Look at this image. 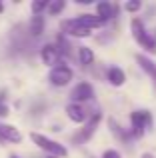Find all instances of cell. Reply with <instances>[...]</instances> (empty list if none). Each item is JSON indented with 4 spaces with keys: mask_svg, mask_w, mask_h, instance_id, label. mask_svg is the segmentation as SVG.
<instances>
[{
    "mask_svg": "<svg viewBox=\"0 0 156 158\" xmlns=\"http://www.w3.org/2000/svg\"><path fill=\"white\" fill-rule=\"evenodd\" d=\"M50 158H54V156H50Z\"/></svg>",
    "mask_w": 156,
    "mask_h": 158,
    "instance_id": "27",
    "label": "cell"
},
{
    "mask_svg": "<svg viewBox=\"0 0 156 158\" xmlns=\"http://www.w3.org/2000/svg\"><path fill=\"white\" fill-rule=\"evenodd\" d=\"M70 98H72V102H74V104H78V102H86V100H92V98H94V86L90 84V82H80V84H76L74 88H72Z\"/></svg>",
    "mask_w": 156,
    "mask_h": 158,
    "instance_id": "4",
    "label": "cell"
},
{
    "mask_svg": "<svg viewBox=\"0 0 156 158\" xmlns=\"http://www.w3.org/2000/svg\"><path fill=\"white\" fill-rule=\"evenodd\" d=\"M0 138L6 140V142H16V144H18L20 140H22V134H20V130L16 126L0 122Z\"/></svg>",
    "mask_w": 156,
    "mask_h": 158,
    "instance_id": "7",
    "label": "cell"
},
{
    "mask_svg": "<svg viewBox=\"0 0 156 158\" xmlns=\"http://www.w3.org/2000/svg\"><path fill=\"white\" fill-rule=\"evenodd\" d=\"M8 114V106L4 102H0V116H6Z\"/></svg>",
    "mask_w": 156,
    "mask_h": 158,
    "instance_id": "22",
    "label": "cell"
},
{
    "mask_svg": "<svg viewBox=\"0 0 156 158\" xmlns=\"http://www.w3.org/2000/svg\"><path fill=\"white\" fill-rule=\"evenodd\" d=\"M64 6H66V2H64V0H54V2H48V14H50V16L60 14V12L64 10Z\"/></svg>",
    "mask_w": 156,
    "mask_h": 158,
    "instance_id": "18",
    "label": "cell"
},
{
    "mask_svg": "<svg viewBox=\"0 0 156 158\" xmlns=\"http://www.w3.org/2000/svg\"><path fill=\"white\" fill-rule=\"evenodd\" d=\"M138 42L142 44V48H144V50H148V52H152V54L156 52V40L150 34H144L140 40H138Z\"/></svg>",
    "mask_w": 156,
    "mask_h": 158,
    "instance_id": "17",
    "label": "cell"
},
{
    "mask_svg": "<svg viewBox=\"0 0 156 158\" xmlns=\"http://www.w3.org/2000/svg\"><path fill=\"white\" fill-rule=\"evenodd\" d=\"M102 158H122V156H120V152H116V150H106L104 154H102Z\"/></svg>",
    "mask_w": 156,
    "mask_h": 158,
    "instance_id": "21",
    "label": "cell"
},
{
    "mask_svg": "<svg viewBox=\"0 0 156 158\" xmlns=\"http://www.w3.org/2000/svg\"><path fill=\"white\" fill-rule=\"evenodd\" d=\"M116 10H118L116 4H110V2H106V0L96 4V16L102 22H106L108 18H114V16H116Z\"/></svg>",
    "mask_w": 156,
    "mask_h": 158,
    "instance_id": "8",
    "label": "cell"
},
{
    "mask_svg": "<svg viewBox=\"0 0 156 158\" xmlns=\"http://www.w3.org/2000/svg\"><path fill=\"white\" fill-rule=\"evenodd\" d=\"M100 118H102V114H100V112H96V114L90 118V122L86 124L84 128H82V132L78 134V138H76V140H88L90 136L94 134V130H96V126H98V122H100Z\"/></svg>",
    "mask_w": 156,
    "mask_h": 158,
    "instance_id": "10",
    "label": "cell"
},
{
    "mask_svg": "<svg viewBox=\"0 0 156 158\" xmlns=\"http://www.w3.org/2000/svg\"><path fill=\"white\" fill-rule=\"evenodd\" d=\"M40 58H42L44 64H48V66L54 68V66L58 64V60H60L58 46H54V44H44L42 50H40Z\"/></svg>",
    "mask_w": 156,
    "mask_h": 158,
    "instance_id": "5",
    "label": "cell"
},
{
    "mask_svg": "<svg viewBox=\"0 0 156 158\" xmlns=\"http://www.w3.org/2000/svg\"><path fill=\"white\" fill-rule=\"evenodd\" d=\"M62 30L66 32V34L74 36V38H86V36H90V32H92V30H88V28L80 26L76 20H64L62 22Z\"/></svg>",
    "mask_w": 156,
    "mask_h": 158,
    "instance_id": "6",
    "label": "cell"
},
{
    "mask_svg": "<svg viewBox=\"0 0 156 158\" xmlns=\"http://www.w3.org/2000/svg\"><path fill=\"white\" fill-rule=\"evenodd\" d=\"M10 158H18V156H16V154H12V156H10Z\"/></svg>",
    "mask_w": 156,
    "mask_h": 158,
    "instance_id": "26",
    "label": "cell"
},
{
    "mask_svg": "<svg viewBox=\"0 0 156 158\" xmlns=\"http://www.w3.org/2000/svg\"><path fill=\"white\" fill-rule=\"evenodd\" d=\"M72 78H74V72H72V68L66 66V64H56L54 68L50 70V74H48V80L54 86H66Z\"/></svg>",
    "mask_w": 156,
    "mask_h": 158,
    "instance_id": "3",
    "label": "cell"
},
{
    "mask_svg": "<svg viewBox=\"0 0 156 158\" xmlns=\"http://www.w3.org/2000/svg\"><path fill=\"white\" fill-rule=\"evenodd\" d=\"M142 158H154V156L150 154V152H144V154H142Z\"/></svg>",
    "mask_w": 156,
    "mask_h": 158,
    "instance_id": "23",
    "label": "cell"
},
{
    "mask_svg": "<svg viewBox=\"0 0 156 158\" xmlns=\"http://www.w3.org/2000/svg\"><path fill=\"white\" fill-rule=\"evenodd\" d=\"M74 20L80 24V26L88 28V30H92V28H100L102 24H104L96 14H80V16H78V18H74Z\"/></svg>",
    "mask_w": 156,
    "mask_h": 158,
    "instance_id": "9",
    "label": "cell"
},
{
    "mask_svg": "<svg viewBox=\"0 0 156 158\" xmlns=\"http://www.w3.org/2000/svg\"><path fill=\"white\" fill-rule=\"evenodd\" d=\"M124 8H126L128 12H138V10L142 8V2H138V0H130V2L124 4Z\"/></svg>",
    "mask_w": 156,
    "mask_h": 158,
    "instance_id": "20",
    "label": "cell"
},
{
    "mask_svg": "<svg viewBox=\"0 0 156 158\" xmlns=\"http://www.w3.org/2000/svg\"><path fill=\"white\" fill-rule=\"evenodd\" d=\"M136 60H138V64L142 66V70H144V72H148L150 76H152V74L156 72V64H154L152 60H150L148 56H144V54H138Z\"/></svg>",
    "mask_w": 156,
    "mask_h": 158,
    "instance_id": "14",
    "label": "cell"
},
{
    "mask_svg": "<svg viewBox=\"0 0 156 158\" xmlns=\"http://www.w3.org/2000/svg\"><path fill=\"white\" fill-rule=\"evenodd\" d=\"M48 8V0H38V2H32V12L34 16H40V12Z\"/></svg>",
    "mask_w": 156,
    "mask_h": 158,
    "instance_id": "19",
    "label": "cell"
},
{
    "mask_svg": "<svg viewBox=\"0 0 156 158\" xmlns=\"http://www.w3.org/2000/svg\"><path fill=\"white\" fill-rule=\"evenodd\" d=\"M44 32V18L42 16H32L30 20V34L32 36H40Z\"/></svg>",
    "mask_w": 156,
    "mask_h": 158,
    "instance_id": "13",
    "label": "cell"
},
{
    "mask_svg": "<svg viewBox=\"0 0 156 158\" xmlns=\"http://www.w3.org/2000/svg\"><path fill=\"white\" fill-rule=\"evenodd\" d=\"M66 114H68V118H70L72 122H78V124L86 120V110L80 104H74V102H70V104L66 106Z\"/></svg>",
    "mask_w": 156,
    "mask_h": 158,
    "instance_id": "11",
    "label": "cell"
},
{
    "mask_svg": "<svg viewBox=\"0 0 156 158\" xmlns=\"http://www.w3.org/2000/svg\"><path fill=\"white\" fill-rule=\"evenodd\" d=\"M130 30H132V36H134L136 40H140L142 36L146 34L144 24H142V20H138V18H132V22H130Z\"/></svg>",
    "mask_w": 156,
    "mask_h": 158,
    "instance_id": "16",
    "label": "cell"
},
{
    "mask_svg": "<svg viewBox=\"0 0 156 158\" xmlns=\"http://www.w3.org/2000/svg\"><path fill=\"white\" fill-rule=\"evenodd\" d=\"M78 58H80V62L84 66H88V64L94 62V52L90 50L88 46H80V48H78Z\"/></svg>",
    "mask_w": 156,
    "mask_h": 158,
    "instance_id": "15",
    "label": "cell"
},
{
    "mask_svg": "<svg viewBox=\"0 0 156 158\" xmlns=\"http://www.w3.org/2000/svg\"><path fill=\"white\" fill-rule=\"evenodd\" d=\"M30 138H32V142H34L38 148L46 150L48 154H50V156H54V158H64V156L68 154V150L62 146V144H58V142H54V140H50L48 136H44V134L32 132V134H30Z\"/></svg>",
    "mask_w": 156,
    "mask_h": 158,
    "instance_id": "1",
    "label": "cell"
},
{
    "mask_svg": "<svg viewBox=\"0 0 156 158\" xmlns=\"http://www.w3.org/2000/svg\"><path fill=\"white\" fill-rule=\"evenodd\" d=\"M130 122H132V136L140 138L146 128H152L154 120H152V114L148 110H134L130 114Z\"/></svg>",
    "mask_w": 156,
    "mask_h": 158,
    "instance_id": "2",
    "label": "cell"
},
{
    "mask_svg": "<svg viewBox=\"0 0 156 158\" xmlns=\"http://www.w3.org/2000/svg\"><path fill=\"white\" fill-rule=\"evenodd\" d=\"M2 12H4V4L0 2V14H2Z\"/></svg>",
    "mask_w": 156,
    "mask_h": 158,
    "instance_id": "24",
    "label": "cell"
},
{
    "mask_svg": "<svg viewBox=\"0 0 156 158\" xmlns=\"http://www.w3.org/2000/svg\"><path fill=\"white\" fill-rule=\"evenodd\" d=\"M152 80H154V86H156V72L152 74Z\"/></svg>",
    "mask_w": 156,
    "mask_h": 158,
    "instance_id": "25",
    "label": "cell"
},
{
    "mask_svg": "<svg viewBox=\"0 0 156 158\" xmlns=\"http://www.w3.org/2000/svg\"><path fill=\"white\" fill-rule=\"evenodd\" d=\"M108 80H110V84H112V86H122V84H124V80H126L124 70H120L118 66H112V68L108 70Z\"/></svg>",
    "mask_w": 156,
    "mask_h": 158,
    "instance_id": "12",
    "label": "cell"
}]
</instances>
